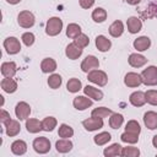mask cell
<instances>
[{"label":"cell","mask_w":157,"mask_h":157,"mask_svg":"<svg viewBox=\"0 0 157 157\" xmlns=\"http://www.w3.org/2000/svg\"><path fill=\"white\" fill-rule=\"evenodd\" d=\"M144 123L146 125V128H148L150 130H155L157 129V113L156 112H146L144 114Z\"/></svg>","instance_id":"4fadbf2b"},{"label":"cell","mask_w":157,"mask_h":157,"mask_svg":"<svg viewBox=\"0 0 157 157\" xmlns=\"http://www.w3.org/2000/svg\"><path fill=\"white\" fill-rule=\"evenodd\" d=\"M129 101H130V103L134 107H142L146 103V97H145V93L144 92L136 91V92H134V93L130 94Z\"/></svg>","instance_id":"ac0fdd59"},{"label":"cell","mask_w":157,"mask_h":157,"mask_svg":"<svg viewBox=\"0 0 157 157\" xmlns=\"http://www.w3.org/2000/svg\"><path fill=\"white\" fill-rule=\"evenodd\" d=\"M40 69H42V71H43L44 74L53 72V71H55V69H56V63H55V60L52 59V58H45V59H43L42 63H40Z\"/></svg>","instance_id":"4316f807"},{"label":"cell","mask_w":157,"mask_h":157,"mask_svg":"<svg viewBox=\"0 0 157 157\" xmlns=\"http://www.w3.org/2000/svg\"><path fill=\"white\" fill-rule=\"evenodd\" d=\"M33 148L37 153H40V155L47 153L50 150V141L44 136L36 137L33 141Z\"/></svg>","instance_id":"5b68a950"},{"label":"cell","mask_w":157,"mask_h":157,"mask_svg":"<svg viewBox=\"0 0 157 157\" xmlns=\"http://www.w3.org/2000/svg\"><path fill=\"white\" fill-rule=\"evenodd\" d=\"M142 83L146 86H155L157 85V67L156 66H148L141 72Z\"/></svg>","instance_id":"7a4b0ae2"},{"label":"cell","mask_w":157,"mask_h":157,"mask_svg":"<svg viewBox=\"0 0 157 157\" xmlns=\"http://www.w3.org/2000/svg\"><path fill=\"white\" fill-rule=\"evenodd\" d=\"M120 139H121L123 142H126V144H136L139 141V135L137 134H134V132L125 131V132L121 134Z\"/></svg>","instance_id":"f35d334b"},{"label":"cell","mask_w":157,"mask_h":157,"mask_svg":"<svg viewBox=\"0 0 157 157\" xmlns=\"http://www.w3.org/2000/svg\"><path fill=\"white\" fill-rule=\"evenodd\" d=\"M11 151L13 155H17V156H21L23 153H26L27 151V144L23 141V140H16L11 144Z\"/></svg>","instance_id":"603a6c76"},{"label":"cell","mask_w":157,"mask_h":157,"mask_svg":"<svg viewBox=\"0 0 157 157\" xmlns=\"http://www.w3.org/2000/svg\"><path fill=\"white\" fill-rule=\"evenodd\" d=\"M113 112L109 109V108H105V107H98V108H94L91 113L92 117H97V118H105L108 115H110Z\"/></svg>","instance_id":"8d00e7d4"},{"label":"cell","mask_w":157,"mask_h":157,"mask_svg":"<svg viewBox=\"0 0 157 157\" xmlns=\"http://www.w3.org/2000/svg\"><path fill=\"white\" fill-rule=\"evenodd\" d=\"M87 78H88V81H91V82H93V83H96V85H98V86H105L107 82H108V76H107V74H105L104 71L97 70V69L91 70V71L88 72Z\"/></svg>","instance_id":"3957f363"},{"label":"cell","mask_w":157,"mask_h":157,"mask_svg":"<svg viewBox=\"0 0 157 157\" xmlns=\"http://www.w3.org/2000/svg\"><path fill=\"white\" fill-rule=\"evenodd\" d=\"M152 145L157 148V135H155V136H153V139H152Z\"/></svg>","instance_id":"c3c4849f"},{"label":"cell","mask_w":157,"mask_h":157,"mask_svg":"<svg viewBox=\"0 0 157 157\" xmlns=\"http://www.w3.org/2000/svg\"><path fill=\"white\" fill-rule=\"evenodd\" d=\"M125 131H129V132H134V134H140L141 131V128H140V124L136 121V120H129L125 125Z\"/></svg>","instance_id":"ab89813d"},{"label":"cell","mask_w":157,"mask_h":157,"mask_svg":"<svg viewBox=\"0 0 157 157\" xmlns=\"http://www.w3.org/2000/svg\"><path fill=\"white\" fill-rule=\"evenodd\" d=\"M123 121H124V118H123L121 114H119V113H112L110 114V118H109V125H110V128L119 129L123 125Z\"/></svg>","instance_id":"4dcf8cb0"},{"label":"cell","mask_w":157,"mask_h":157,"mask_svg":"<svg viewBox=\"0 0 157 157\" xmlns=\"http://www.w3.org/2000/svg\"><path fill=\"white\" fill-rule=\"evenodd\" d=\"M105 18H107V11H105L104 9L97 7V9L93 10V12H92V20H93L94 22L102 23V22L105 21Z\"/></svg>","instance_id":"f546056e"},{"label":"cell","mask_w":157,"mask_h":157,"mask_svg":"<svg viewBox=\"0 0 157 157\" xmlns=\"http://www.w3.org/2000/svg\"><path fill=\"white\" fill-rule=\"evenodd\" d=\"M1 88L6 93H13L17 90V82L12 77H5L1 81Z\"/></svg>","instance_id":"7402d4cb"},{"label":"cell","mask_w":157,"mask_h":157,"mask_svg":"<svg viewBox=\"0 0 157 157\" xmlns=\"http://www.w3.org/2000/svg\"><path fill=\"white\" fill-rule=\"evenodd\" d=\"M58 134H59V136L63 137V139H69V137H71V136L74 135V129H72L70 125H67V124H61V125L59 126Z\"/></svg>","instance_id":"d590c367"},{"label":"cell","mask_w":157,"mask_h":157,"mask_svg":"<svg viewBox=\"0 0 157 157\" xmlns=\"http://www.w3.org/2000/svg\"><path fill=\"white\" fill-rule=\"evenodd\" d=\"M145 97H146V102L152 104V105H157V91L155 90H148L146 93H145Z\"/></svg>","instance_id":"7bdbcfd3"},{"label":"cell","mask_w":157,"mask_h":157,"mask_svg":"<svg viewBox=\"0 0 157 157\" xmlns=\"http://www.w3.org/2000/svg\"><path fill=\"white\" fill-rule=\"evenodd\" d=\"M83 92H85L86 96H88L90 98H93L94 101H101V99L103 98V92H102L101 90L93 87V86H88V85H87V86L83 88Z\"/></svg>","instance_id":"d4e9b609"},{"label":"cell","mask_w":157,"mask_h":157,"mask_svg":"<svg viewBox=\"0 0 157 157\" xmlns=\"http://www.w3.org/2000/svg\"><path fill=\"white\" fill-rule=\"evenodd\" d=\"M9 4H11V5H16V4H18L21 0H6Z\"/></svg>","instance_id":"681fc988"},{"label":"cell","mask_w":157,"mask_h":157,"mask_svg":"<svg viewBox=\"0 0 157 157\" xmlns=\"http://www.w3.org/2000/svg\"><path fill=\"white\" fill-rule=\"evenodd\" d=\"M65 54H66V56H67L69 59L75 60V59H77L78 56H81V54H82V48H78L75 43H71V44H69V45L66 47Z\"/></svg>","instance_id":"d6986e66"},{"label":"cell","mask_w":157,"mask_h":157,"mask_svg":"<svg viewBox=\"0 0 157 157\" xmlns=\"http://www.w3.org/2000/svg\"><path fill=\"white\" fill-rule=\"evenodd\" d=\"M72 104L77 110H85L92 105V101L90 99V97L87 98L86 96H77L74 98Z\"/></svg>","instance_id":"7c38bea8"},{"label":"cell","mask_w":157,"mask_h":157,"mask_svg":"<svg viewBox=\"0 0 157 157\" xmlns=\"http://www.w3.org/2000/svg\"><path fill=\"white\" fill-rule=\"evenodd\" d=\"M128 4H130V5H137V4H140L141 2V0H125Z\"/></svg>","instance_id":"7dc6e473"},{"label":"cell","mask_w":157,"mask_h":157,"mask_svg":"<svg viewBox=\"0 0 157 157\" xmlns=\"http://www.w3.org/2000/svg\"><path fill=\"white\" fill-rule=\"evenodd\" d=\"M82 125L87 131H94V130H98V129L103 128V119L97 118V117H91V118L83 120Z\"/></svg>","instance_id":"ba28073f"},{"label":"cell","mask_w":157,"mask_h":157,"mask_svg":"<svg viewBox=\"0 0 157 157\" xmlns=\"http://www.w3.org/2000/svg\"><path fill=\"white\" fill-rule=\"evenodd\" d=\"M5 128H6V135L10 136V137L16 136V135L20 132V130H21V125H20L18 120H13V119H11V120L5 125Z\"/></svg>","instance_id":"ffe728a7"},{"label":"cell","mask_w":157,"mask_h":157,"mask_svg":"<svg viewBox=\"0 0 157 157\" xmlns=\"http://www.w3.org/2000/svg\"><path fill=\"white\" fill-rule=\"evenodd\" d=\"M11 120V117H10V114L5 110V109H1V112H0V121L4 124V125H6L9 121Z\"/></svg>","instance_id":"f6af8a7d"},{"label":"cell","mask_w":157,"mask_h":157,"mask_svg":"<svg viewBox=\"0 0 157 157\" xmlns=\"http://www.w3.org/2000/svg\"><path fill=\"white\" fill-rule=\"evenodd\" d=\"M78 2L82 9H90L94 4V0H78Z\"/></svg>","instance_id":"bcb514c9"},{"label":"cell","mask_w":157,"mask_h":157,"mask_svg":"<svg viewBox=\"0 0 157 157\" xmlns=\"http://www.w3.org/2000/svg\"><path fill=\"white\" fill-rule=\"evenodd\" d=\"M123 32H124V25H123V22L119 21V20L114 21V22L109 26V34H110L112 37L118 38V37H120V36L123 34Z\"/></svg>","instance_id":"cb8c5ba5"},{"label":"cell","mask_w":157,"mask_h":157,"mask_svg":"<svg viewBox=\"0 0 157 157\" xmlns=\"http://www.w3.org/2000/svg\"><path fill=\"white\" fill-rule=\"evenodd\" d=\"M55 147H56V151H58V152H60V153H66V152L71 151V148H72V142H71L69 139H61V140H58V141H56Z\"/></svg>","instance_id":"83f0119b"},{"label":"cell","mask_w":157,"mask_h":157,"mask_svg":"<svg viewBox=\"0 0 157 157\" xmlns=\"http://www.w3.org/2000/svg\"><path fill=\"white\" fill-rule=\"evenodd\" d=\"M110 139H112L110 134L107 132V131H103V132L97 134V135L93 137V141H94L96 145H98V146H103V145H105L108 141H110Z\"/></svg>","instance_id":"836d02e7"},{"label":"cell","mask_w":157,"mask_h":157,"mask_svg":"<svg viewBox=\"0 0 157 157\" xmlns=\"http://www.w3.org/2000/svg\"><path fill=\"white\" fill-rule=\"evenodd\" d=\"M74 43L78 47V48H86L88 44H90V39H88V37L86 36V34H83V33H81L80 36H77L75 39H74Z\"/></svg>","instance_id":"b9f144b4"},{"label":"cell","mask_w":157,"mask_h":157,"mask_svg":"<svg viewBox=\"0 0 157 157\" xmlns=\"http://www.w3.org/2000/svg\"><path fill=\"white\" fill-rule=\"evenodd\" d=\"M4 48L6 49L7 54H17L21 50V44L20 40L16 37H7L4 40Z\"/></svg>","instance_id":"8992f818"},{"label":"cell","mask_w":157,"mask_h":157,"mask_svg":"<svg viewBox=\"0 0 157 157\" xmlns=\"http://www.w3.org/2000/svg\"><path fill=\"white\" fill-rule=\"evenodd\" d=\"M81 34V27L77 23H69L66 27V36L69 38L75 39L77 36Z\"/></svg>","instance_id":"1f68e13d"},{"label":"cell","mask_w":157,"mask_h":157,"mask_svg":"<svg viewBox=\"0 0 157 157\" xmlns=\"http://www.w3.org/2000/svg\"><path fill=\"white\" fill-rule=\"evenodd\" d=\"M126 26H128V31L134 34V33H137L139 31H141V28H142V22H141V20H140L139 17L131 16V17L128 18Z\"/></svg>","instance_id":"5bb4252c"},{"label":"cell","mask_w":157,"mask_h":157,"mask_svg":"<svg viewBox=\"0 0 157 157\" xmlns=\"http://www.w3.org/2000/svg\"><path fill=\"white\" fill-rule=\"evenodd\" d=\"M21 39H22V42H23L25 45L31 47V45L34 43V34L31 33V32H26V33L22 34V38H21Z\"/></svg>","instance_id":"ee69618b"},{"label":"cell","mask_w":157,"mask_h":157,"mask_svg":"<svg viewBox=\"0 0 157 157\" xmlns=\"http://www.w3.org/2000/svg\"><path fill=\"white\" fill-rule=\"evenodd\" d=\"M140 13L144 18L157 17V0H150L146 9H140Z\"/></svg>","instance_id":"30bf717a"},{"label":"cell","mask_w":157,"mask_h":157,"mask_svg":"<svg viewBox=\"0 0 157 157\" xmlns=\"http://www.w3.org/2000/svg\"><path fill=\"white\" fill-rule=\"evenodd\" d=\"M16 71H17V67L13 61H6L1 64V74L4 77H13Z\"/></svg>","instance_id":"e0dca14e"},{"label":"cell","mask_w":157,"mask_h":157,"mask_svg":"<svg viewBox=\"0 0 157 157\" xmlns=\"http://www.w3.org/2000/svg\"><path fill=\"white\" fill-rule=\"evenodd\" d=\"M96 47L99 52H108L112 47L110 40L104 36H97L96 37Z\"/></svg>","instance_id":"44dd1931"},{"label":"cell","mask_w":157,"mask_h":157,"mask_svg":"<svg viewBox=\"0 0 157 157\" xmlns=\"http://www.w3.org/2000/svg\"><path fill=\"white\" fill-rule=\"evenodd\" d=\"M26 129H27V131L31 132V134L39 132L40 130H43V128H42V121H39L38 119H27V120H26Z\"/></svg>","instance_id":"484cf974"},{"label":"cell","mask_w":157,"mask_h":157,"mask_svg":"<svg viewBox=\"0 0 157 157\" xmlns=\"http://www.w3.org/2000/svg\"><path fill=\"white\" fill-rule=\"evenodd\" d=\"M121 150L123 147L119 145V144H113L110 146H108L104 151H103V155L105 157H115V156H121Z\"/></svg>","instance_id":"f1b7e54d"},{"label":"cell","mask_w":157,"mask_h":157,"mask_svg":"<svg viewBox=\"0 0 157 157\" xmlns=\"http://www.w3.org/2000/svg\"><path fill=\"white\" fill-rule=\"evenodd\" d=\"M151 45V39L146 36H142V37H139L134 40V48L137 50V52H145L150 48Z\"/></svg>","instance_id":"9a60e30c"},{"label":"cell","mask_w":157,"mask_h":157,"mask_svg":"<svg viewBox=\"0 0 157 157\" xmlns=\"http://www.w3.org/2000/svg\"><path fill=\"white\" fill-rule=\"evenodd\" d=\"M63 29V21L59 18V17H50L47 22V26H45V33L48 36H56L61 32Z\"/></svg>","instance_id":"6da1fadb"},{"label":"cell","mask_w":157,"mask_h":157,"mask_svg":"<svg viewBox=\"0 0 157 157\" xmlns=\"http://www.w3.org/2000/svg\"><path fill=\"white\" fill-rule=\"evenodd\" d=\"M139 155H140V150L137 147L129 146V147H123L121 150V156L124 157H137Z\"/></svg>","instance_id":"60d3db41"},{"label":"cell","mask_w":157,"mask_h":157,"mask_svg":"<svg viewBox=\"0 0 157 157\" xmlns=\"http://www.w3.org/2000/svg\"><path fill=\"white\" fill-rule=\"evenodd\" d=\"M56 126V119L54 117H47L42 120V128L44 131H53Z\"/></svg>","instance_id":"e575fe53"},{"label":"cell","mask_w":157,"mask_h":157,"mask_svg":"<svg viewBox=\"0 0 157 157\" xmlns=\"http://www.w3.org/2000/svg\"><path fill=\"white\" fill-rule=\"evenodd\" d=\"M124 83L128 87H139L142 83L141 75H139L136 72H128L124 78Z\"/></svg>","instance_id":"8fae6325"},{"label":"cell","mask_w":157,"mask_h":157,"mask_svg":"<svg viewBox=\"0 0 157 157\" xmlns=\"http://www.w3.org/2000/svg\"><path fill=\"white\" fill-rule=\"evenodd\" d=\"M34 15L31 11H21L17 16V22L23 28H31L34 25Z\"/></svg>","instance_id":"277c9868"},{"label":"cell","mask_w":157,"mask_h":157,"mask_svg":"<svg viewBox=\"0 0 157 157\" xmlns=\"http://www.w3.org/2000/svg\"><path fill=\"white\" fill-rule=\"evenodd\" d=\"M81 87H82V83H81V81H80L78 78H76V77L70 78V80L67 81V83H66V88H67V91L71 92V93L78 92V91L81 90Z\"/></svg>","instance_id":"d6a6232c"},{"label":"cell","mask_w":157,"mask_h":157,"mask_svg":"<svg viewBox=\"0 0 157 157\" xmlns=\"http://www.w3.org/2000/svg\"><path fill=\"white\" fill-rule=\"evenodd\" d=\"M128 61H129L130 66H132V67H141V66H144L147 63V59L144 55H141V54L132 53V54L129 55Z\"/></svg>","instance_id":"2e32d148"},{"label":"cell","mask_w":157,"mask_h":157,"mask_svg":"<svg viewBox=\"0 0 157 157\" xmlns=\"http://www.w3.org/2000/svg\"><path fill=\"white\" fill-rule=\"evenodd\" d=\"M15 114L18 118V120H27V118L31 114V107L26 102H18L15 107Z\"/></svg>","instance_id":"52a82bcc"},{"label":"cell","mask_w":157,"mask_h":157,"mask_svg":"<svg viewBox=\"0 0 157 157\" xmlns=\"http://www.w3.org/2000/svg\"><path fill=\"white\" fill-rule=\"evenodd\" d=\"M99 66V61H98V59L96 58V56H93V55H88V56H86L85 59H83V61L81 63V70L83 71V72H90L91 70H94V69H97Z\"/></svg>","instance_id":"9c48e42d"},{"label":"cell","mask_w":157,"mask_h":157,"mask_svg":"<svg viewBox=\"0 0 157 157\" xmlns=\"http://www.w3.org/2000/svg\"><path fill=\"white\" fill-rule=\"evenodd\" d=\"M61 81H63V80H61V76H60L59 74H53V75H50L49 78H48V85H49L50 88L56 90V88L60 87Z\"/></svg>","instance_id":"74e56055"}]
</instances>
